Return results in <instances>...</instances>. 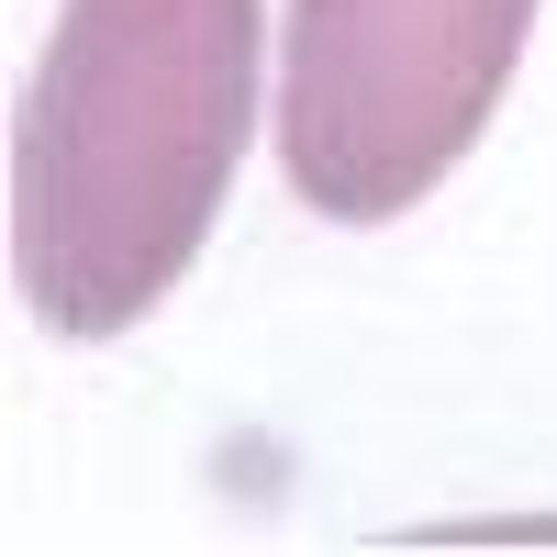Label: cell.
<instances>
[{"label":"cell","mask_w":557,"mask_h":557,"mask_svg":"<svg viewBox=\"0 0 557 557\" xmlns=\"http://www.w3.org/2000/svg\"><path fill=\"white\" fill-rule=\"evenodd\" d=\"M257 0H67L12 134V268L45 335H134L201 268L257 146Z\"/></svg>","instance_id":"cell-1"},{"label":"cell","mask_w":557,"mask_h":557,"mask_svg":"<svg viewBox=\"0 0 557 557\" xmlns=\"http://www.w3.org/2000/svg\"><path fill=\"white\" fill-rule=\"evenodd\" d=\"M546 0H290L278 178L323 223H401L491 134Z\"/></svg>","instance_id":"cell-2"}]
</instances>
